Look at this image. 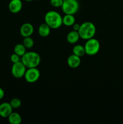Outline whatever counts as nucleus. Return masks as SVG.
<instances>
[{
	"instance_id": "f257e3e1",
	"label": "nucleus",
	"mask_w": 123,
	"mask_h": 124,
	"mask_svg": "<svg viewBox=\"0 0 123 124\" xmlns=\"http://www.w3.org/2000/svg\"><path fill=\"white\" fill-rule=\"evenodd\" d=\"M45 23L52 29H57L62 25V17L56 11L51 10L45 15Z\"/></svg>"
},
{
	"instance_id": "f03ea898",
	"label": "nucleus",
	"mask_w": 123,
	"mask_h": 124,
	"mask_svg": "<svg viewBox=\"0 0 123 124\" xmlns=\"http://www.w3.org/2000/svg\"><path fill=\"white\" fill-rule=\"evenodd\" d=\"M78 32L81 38L88 40L94 37L96 33V27L94 23L91 22H84L80 25Z\"/></svg>"
},
{
	"instance_id": "7ed1b4c3",
	"label": "nucleus",
	"mask_w": 123,
	"mask_h": 124,
	"mask_svg": "<svg viewBox=\"0 0 123 124\" xmlns=\"http://www.w3.org/2000/svg\"><path fill=\"white\" fill-rule=\"evenodd\" d=\"M21 62L27 69L37 67L41 62V56L35 52H26L22 56Z\"/></svg>"
},
{
	"instance_id": "20e7f679",
	"label": "nucleus",
	"mask_w": 123,
	"mask_h": 124,
	"mask_svg": "<svg viewBox=\"0 0 123 124\" xmlns=\"http://www.w3.org/2000/svg\"><path fill=\"white\" fill-rule=\"evenodd\" d=\"M86 54L93 56L97 54L100 49V43L96 39L92 38L87 40L84 45Z\"/></svg>"
},
{
	"instance_id": "39448f33",
	"label": "nucleus",
	"mask_w": 123,
	"mask_h": 124,
	"mask_svg": "<svg viewBox=\"0 0 123 124\" xmlns=\"http://www.w3.org/2000/svg\"><path fill=\"white\" fill-rule=\"evenodd\" d=\"M61 7L65 14L74 15L78 12L79 3L77 0H63Z\"/></svg>"
},
{
	"instance_id": "423d86ee",
	"label": "nucleus",
	"mask_w": 123,
	"mask_h": 124,
	"mask_svg": "<svg viewBox=\"0 0 123 124\" xmlns=\"http://www.w3.org/2000/svg\"><path fill=\"white\" fill-rule=\"evenodd\" d=\"M40 71L37 67L28 68L24 75L25 81L28 83H34L38 81L40 78Z\"/></svg>"
},
{
	"instance_id": "0eeeda50",
	"label": "nucleus",
	"mask_w": 123,
	"mask_h": 124,
	"mask_svg": "<svg viewBox=\"0 0 123 124\" xmlns=\"http://www.w3.org/2000/svg\"><path fill=\"white\" fill-rule=\"evenodd\" d=\"M27 67L21 61L14 63L12 67V74L16 78H21L24 77L26 71Z\"/></svg>"
},
{
	"instance_id": "6e6552de",
	"label": "nucleus",
	"mask_w": 123,
	"mask_h": 124,
	"mask_svg": "<svg viewBox=\"0 0 123 124\" xmlns=\"http://www.w3.org/2000/svg\"><path fill=\"white\" fill-rule=\"evenodd\" d=\"M34 32V27L31 23H26L21 25L20 29V33L24 38L31 36Z\"/></svg>"
},
{
	"instance_id": "1a4fd4ad",
	"label": "nucleus",
	"mask_w": 123,
	"mask_h": 124,
	"mask_svg": "<svg viewBox=\"0 0 123 124\" xmlns=\"http://www.w3.org/2000/svg\"><path fill=\"white\" fill-rule=\"evenodd\" d=\"M22 8L21 0H11L8 4V9L13 13H18Z\"/></svg>"
},
{
	"instance_id": "9d476101",
	"label": "nucleus",
	"mask_w": 123,
	"mask_h": 124,
	"mask_svg": "<svg viewBox=\"0 0 123 124\" xmlns=\"http://www.w3.org/2000/svg\"><path fill=\"white\" fill-rule=\"evenodd\" d=\"M13 112V108L8 102H3L0 104V116L8 117Z\"/></svg>"
},
{
	"instance_id": "9b49d317",
	"label": "nucleus",
	"mask_w": 123,
	"mask_h": 124,
	"mask_svg": "<svg viewBox=\"0 0 123 124\" xmlns=\"http://www.w3.org/2000/svg\"><path fill=\"white\" fill-rule=\"evenodd\" d=\"M67 63L69 67L72 69H75L80 66L81 64V58L80 57L72 54L70 55L68 58Z\"/></svg>"
},
{
	"instance_id": "f8f14e48",
	"label": "nucleus",
	"mask_w": 123,
	"mask_h": 124,
	"mask_svg": "<svg viewBox=\"0 0 123 124\" xmlns=\"http://www.w3.org/2000/svg\"><path fill=\"white\" fill-rule=\"evenodd\" d=\"M80 38V37L78 31L72 30L68 33L67 36H66V39L69 43L74 44H75L78 42Z\"/></svg>"
},
{
	"instance_id": "ddd939ff",
	"label": "nucleus",
	"mask_w": 123,
	"mask_h": 124,
	"mask_svg": "<svg viewBox=\"0 0 123 124\" xmlns=\"http://www.w3.org/2000/svg\"><path fill=\"white\" fill-rule=\"evenodd\" d=\"M51 28L49 25L45 23L41 24L39 27L38 32L39 34L42 37H47L49 35L51 31Z\"/></svg>"
},
{
	"instance_id": "4468645a",
	"label": "nucleus",
	"mask_w": 123,
	"mask_h": 124,
	"mask_svg": "<svg viewBox=\"0 0 123 124\" xmlns=\"http://www.w3.org/2000/svg\"><path fill=\"white\" fill-rule=\"evenodd\" d=\"M8 121L11 124H20L22 122V117L18 113L12 112L8 116Z\"/></svg>"
},
{
	"instance_id": "2eb2a0df",
	"label": "nucleus",
	"mask_w": 123,
	"mask_h": 124,
	"mask_svg": "<svg viewBox=\"0 0 123 124\" xmlns=\"http://www.w3.org/2000/svg\"><path fill=\"white\" fill-rule=\"evenodd\" d=\"M63 24L66 26H72L75 23V18L74 15L65 14L62 18Z\"/></svg>"
},
{
	"instance_id": "dca6fc26",
	"label": "nucleus",
	"mask_w": 123,
	"mask_h": 124,
	"mask_svg": "<svg viewBox=\"0 0 123 124\" xmlns=\"http://www.w3.org/2000/svg\"><path fill=\"white\" fill-rule=\"evenodd\" d=\"M72 52L73 54L78 56L79 57H82L86 54L85 49H84V46L82 45H76L73 47L72 49Z\"/></svg>"
},
{
	"instance_id": "f3484780",
	"label": "nucleus",
	"mask_w": 123,
	"mask_h": 124,
	"mask_svg": "<svg viewBox=\"0 0 123 124\" xmlns=\"http://www.w3.org/2000/svg\"><path fill=\"white\" fill-rule=\"evenodd\" d=\"M14 52L19 56H22L26 53V48L23 44H18L14 47Z\"/></svg>"
},
{
	"instance_id": "a211bd4d",
	"label": "nucleus",
	"mask_w": 123,
	"mask_h": 124,
	"mask_svg": "<svg viewBox=\"0 0 123 124\" xmlns=\"http://www.w3.org/2000/svg\"><path fill=\"white\" fill-rule=\"evenodd\" d=\"M22 44L26 48H31L34 46V40L30 36L25 37L23 40Z\"/></svg>"
},
{
	"instance_id": "6ab92c4d",
	"label": "nucleus",
	"mask_w": 123,
	"mask_h": 124,
	"mask_svg": "<svg viewBox=\"0 0 123 124\" xmlns=\"http://www.w3.org/2000/svg\"><path fill=\"white\" fill-rule=\"evenodd\" d=\"M10 104L11 106L13 108H18L21 106L22 102L21 101L19 98H15L11 100V101L10 102Z\"/></svg>"
},
{
	"instance_id": "aec40b11",
	"label": "nucleus",
	"mask_w": 123,
	"mask_h": 124,
	"mask_svg": "<svg viewBox=\"0 0 123 124\" xmlns=\"http://www.w3.org/2000/svg\"><path fill=\"white\" fill-rule=\"evenodd\" d=\"M63 0H50V4L54 7H60L62 6Z\"/></svg>"
},
{
	"instance_id": "412c9836",
	"label": "nucleus",
	"mask_w": 123,
	"mask_h": 124,
	"mask_svg": "<svg viewBox=\"0 0 123 124\" xmlns=\"http://www.w3.org/2000/svg\"><path fill=\"white\" fill-rule=\"evenodd\" d=\"M10 60L13 64H14V63H16V62H18L20 61V56L14 53L11 55Z\"/></svg>"
},
{
	"instance_id": "4be33fe9",
	"label": "nucleus",
	"mask_w": 123,
	"mask_h": 124,
	"mask_svg": "<svg viewBox=\"0 0 123 124\" xmlns=\"http://www.w3.org/2000/svg\"><path fill=\"white\" fill-rule=\"evenodd\" d=\"M80 27V25L79 24H77V23H75L74 24L72 25V28H73V30H75V31H78L79 30Z\"/></svg>"
},
{
	"instance_id": "5701e85b",
	"label": "nucleus",
	"mask_w": 123,
	"mask_h": 124,
	"mask_svg": "<svg viewBox=\"0 0 123 124\" xmlns=\"http://www.w3.org/2000/svg\"><path fill=\"white\" fill-rule=\"evenodd\" d=\"M4 91L3 90L2 88L0 87V100L4 98Z\"/></svg>"
},
{
	"instance_id": "b1692460",
	"label": "nucleus",
	"mask_w": 123,
	"mask_h": 124,
	"mask_svg": "<svg viewBox=\"0 0 123 124\" xmlns=\"http://www.w3.org/2000/svg\"><path fill=\"white\" fill-rule=\"evenodd\" d=\"M25 1H27V2H31V1H32L33 0H25Z\"/></svg>"
}]
</instances>
